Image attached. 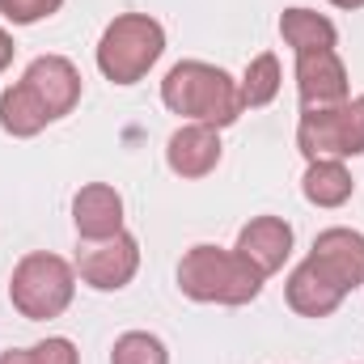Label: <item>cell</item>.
Masks as SVG:
<instances>
[{"label": "cell", "mask_w": 364, "mask_h": 364, "mask_svg": "<svg viewBox=\"0 0 364 364\" xmlns=\"http://www.w3.org/2000/svg\"><path fill=\"white\" fill-rule=\"evenodd\" d=\"M161 102L170 114H178L186 123H208V127H229L237 123V114L246 110L237 81L203 60H182L166 73L161 81Z\"/></svg>", "instance_id": "1"}, {"label": "cell", "mask_w": 364, "mask_h": 364, "mask_svg": "<svg viewBox=\"0 0 364 364\" xmlns=\"http://www.w3.org/2000/svg\"><path fill=\"white\" fill-rule=\"evenodd\" d=\"M263 279L237 250L191 246L178 263V288L199 305H250L263 292Z\"/></svg>", "instance_id": "2"}, {"label": "cell", "mask_w": 364, "mask_h": 364, "mask_svg": "<svg viewBox=\"0 0 364 364\" xmlns=\"http://www.w3.org/2000/svg\"><path fill=\"white\" fill-rule=\"evenodd\" d=\"M166 51V30L149 13H119L97 38V73L114 85H136Z\"/></svg>", "instance_id": "3"}, {"label": "cell", "mask_w": 364, "mask_h": 364, "mask_svg": "<svg viewBox=\"0 0 364 364\" xmlns=\"http://www.w3.org/2000/svg\"><path fill=\"white\" fill-rule=\"evenodd\" d=\"M77 296V267L51 250H34L26 255L13 275H9V301L21 318L30 322H47L60 318Z\"/></svg>", "instance_id": "4"}, {"label": "cell", "mask_w": 364, "mask_h": 364, "mask_svg": "<svg viewBox=\"0 0 364 364\" xmlns=\"http://www.w3.org/2000/svg\"><path fill=\"white\" fill-rule=\"evenodd\" d=\"M296 149L305 161H348L364 153V93L326 110H301Z\"/></svg>", "instance_id": "5"}, {"label": "cell", "mask_w": 364, "mask_h": 364, "mask_svg": "<svg viewBox=\"0 0 364 364\" xmlns=\"http://www.w3.org/2000/svg\"><path fill=\"white\" fill-rule=\"evenodd\" d=\"M140 272V242L123 229L106 242H85V250L77 255V275L97 288V292H119L127 288Z\"/></svg>", "instance_id": "6"}, {"label": "cell", "mask_w": 364, "mask_h": 364, "mask_svg": "<svg viewBox=\"0 0 364 364\" xmlns=\"http://www.w3.org/2000/svg\"><path fill=\"white\" fill-rule=\"evenodd\" d=\"M296 93H301V110H326L348 102V64L339 60V51H309L296 55Z\"/></svg>", "instance_id": "7"}, {"label": "cell", "mask_w": 364, "mask_h": 364, "mask_svg": "<svg viewBox=\"0 0 364 364\" xmlns=\"http://www.w3.org/2000/svg\"><path fill=\"white\" fill-rule=\"evenodd\" d=\"M220 132L208 127V123H182L178 132L170 136L166 144V166L178 174V178L195 182V178H208L216 166H220Z\"/></svg>", "instance_id": "8"}, {"label": "cell", "mask_w": 364, "mask_h": 364, "mask_svg": "<svg viewBox=\"0 0 364 364\" xmlns=\"http://www.w3.org/2000/svg\"><path fill=\"white\" fill-rule=\"evenodd\" d=\"M309 259L331 275L343 292H352V288H360V284H364V233L343 229V225L322 229V233L314 237Z\"/></svg>", "instance_id": "9"}, {"label": "cell", "mask_w": 364, "mask_h": 364, "mask_svg": "<svg viewBox=\"0 0 364 364\" xmlns=\"http://www.w3.org/2000/svg\"><path fill=\"white\" fill-rule=\"evenodd\" d=\"M21 81L43 97V106L51 110V119L73 114L77 102H81V73H77V64H73L68 55H38V60L26 68Z\"/></svg>", "instance_id": "10"}, {"label": "cell", "mask_w": 364, "mask_h": 364, "mask_svg": "<svg viewBox=\"0 0 364 364\" xmlns=\"http://www.w3.org/2000/svg\"><path fill=\"white\" fill-rule=\"evenodd\" d=\"M233 250L259 275H275L292 255V225L284 216H255L250 225H242Z\"/></svg>", "instance_id": "11"}, {"label": "cell", "mask_w": 364, "mask_h": 364, "mask_svg": "<svg viewBox=\"0 0 364 364\" xmlns=\"http://www.w3.org/2000/svg\"><path fill=\"white\" fill-rule=\"evenodd\" d=\"M73 225L81 242H106L123 233V195L110 182H90L73 195Z\"/></svg>", "instance_id": "12"}, {"label": "cell", "mask_w": 364, "mask_h": 364, "mask_svg": "<svg viewBox=\"0 0 364 364\" xmlns=\"http://www.w3.org/2000/svg\"><path fill=\"white\" fill-rule=\"evenodd\" d=\"M284 296H288V309L301 314V318H331L343 305L348 292L322 272L314 259H305V263H296L292 275L284 279Z\"/></svg>", "instance_id": "13"}, {"label": "cell", "mask_w": 364, "mask_h": 364, "mask_svg": "<svg viewBox=\"0 0 364 364\" xmlns=\"http://www.w3.org/2000/svg\"><path fill=\"white\" fill-rule=\"evenodd\" d=\"M279 38L292 47V55H309V51H335L339 43V30L326 13H314V9H284L279 13Z\"/></svg>", "instance_id": "14"}, {"label": "cell", "mask_w": 364, "mask_h": 364, "mask_svg": "<svg viewBox=\"0 0 364 364\" xmlns=\"http://www.w3.org/2000/svg\"><path fill=\"white\" fill-rule=\"evenodd\" d=\"M47 123H55L51 110L43 106V97L30 90L26 81H17V85H9V90L0 93V127H4L9 136L30 140V136H38Z\"/></svg>", "instance_id": "15"}, {"label": "cell", "mask_w": 364, "mask_h": 364, "mask_svg": "<svg viewBox=\"0 0 364 364\" xmlns=\"http://www.w3.org/2000/svg\"><path fill=\"white\" fill-rule=\"evenodd\" d=\"M301 191L314 208H343L352 195H356V178L343 161H309Z\"/></svg>", "instance_id": "16"}, {"label": "cell", "mask_w": 364, "mask_h": 364, "mask_svg": "<svg viewBox=\"0 0 364 364\" xmlns=\"http://www.w3.org/2000/svg\"><path fill=\"white\" fill-rule=\"evenodd\" d=\"M279 85H284V73H279V60H275L272 51L255 55V60L246 64V77L237 81L242 102H246L250 110H259V106H272L275 97H279Z\"/></svg>", "instance_id": "17"}, {"label": "cell", "mask_w": 364, "mask_h": 364, "mask_svg": "<svg viewBox=\"0 0 364 364\" xmlns=\"http://www.w3.org/2000/svg\"><path fill=\"white\" fill-rule=\"evenodd\" d=\"M110 364H170V352L157 335L149 331H127L114 339L110 348Z\"/></svg>", "instance_id": "18"}, {"label": "cell", "mask_w": 364, "mask_h": 364, "mask_svg": "<svg viewBox=\"0 0 364 364\" xmlns=\"http://www.w3.org/2000/svg\"><path fill=\"white\" fill-rule=\"evenodd\" d=\"M64 0H0V17H9L13 26H34L51 13H60Z\"/></svg>", "instance_id": "19"}, {"label": "cell", "mask_w": 364, "mask_h": 364, "mask_svg": "<svg viewBox=\"0 0 364 364\" xmlns=\"http://www.w3.org/2000/svg\"><path fill=\"white\" fill-rule=\"evenodd\" d=\"M30 352H34V364H81L77 343H73V339H64V335H51V339L34 343Z\"/></svg>", "instance_id": "20"}, {"label": "cell", "mask_w": 364, "mask_h": 364, "mask_svg": "<svg viewBox=\"0 0 364 364\" xmlns=\"http://www.w3.org/2000/svg\"><path fill=\"white\" fill-rule=\"evenodd\" d=\"M0 364H34V352L30 348H9V352H0Z\"/></svg>", "instance_id": "21"}, {"label": "cell", "mask_w": 364, "mask_h": 364, "mask_svg": "<svg viewBox=\"0 0 364 364\" xmlns=\"http://www.w3.org/2000/svg\"><path fill=\"white\" fill-rule=\"evenodd\" d=\"M13 51H17V47H13V38H9V30H0V73H4L9 64H13Z\"/></svg>", "instance_id": "22"}, {"label": "cell", "mask_w": 364, "mask_h": 364, "mask_svg": "<svg viewBox=\"0 0 364 364\" xmlns=\"http://www.w3.org/2000/svg\"><path fill=\"white\" fill-rule=\"evenodd\" d=\"M335 9H364V0H331Z\"/></svg>", "instance_id": "23"}]
</instances>
